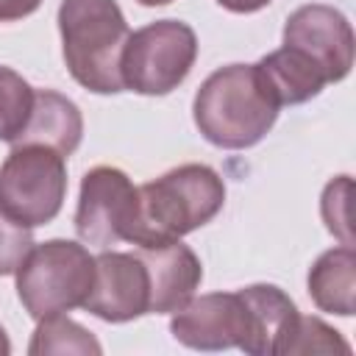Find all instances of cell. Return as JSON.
<instances>
[{"label": "cell", "instance_id": "obj_22", "mask_svg": "<svg viewBox=\"0 0 356 356\" xmlns=\"http://www.w3.org/2000/svg\"><path fill=\"white\" fill-rule=\"evenodd\" d=\"M267 3L270 0H217V6H222L231 14H253V11H261Z\"/></svg>", "mask_w": 356, "mask_h": 356}, {"label": "cell", "instance_id": "obj_19", "mask_svg": "<svg viewBox=\"0 0 356 356\" xmlns=\"http://www.w3.org/2000/svg\"><path fill=\"white\" fill-rule=\"evenodd\" d=\"M33 236L31 228L14 222L3 209H0V275H11L17 273V267L22 264V259L28 256V250L33 248Z\"/></svg>", "mask_w": 356, "mask_h": 356}, {"label": "cell", "instance_id": "obj_14", "mask_svg": "<svg viewBox=\"0 0 356 356\" xmlns=\"http://www.w3.org/2000/svg\"><path fill=\"white\" fill-rule=\"evenodd\" d=\"M309 295L320 312L350 317L356 309V253L350 245L325 250L309 270Z\"/></svg>", "mask_w": 356, "mask_h": 356}, {"label": "cell", "instance_id": "obj_18", "mask_svg": "<svg viewBox=\"0 0 356 356\" xmlns=\"http://www.w3.org/2000/svg\"><path fill=\"white\" fill-rule=\"evenodd\" d=\"M298 353H350V345L325 325L320 317H298V328L286 345L284 356H298Z\"/></svg>", "mask_w": 356, "mask_h": 356}, {"label": "cell", "instance_id": "obj_16", "mask_svg": "<svg viewBox=\"0 0 356 356\" xmlns=\"http://www.w3.org/2000/svg\"><path fill=\"white\" fill-rule=\"evenodd\" d=\"M100 342L75 320L64 314H53L39 320L33 339L28 345V353L42 356V353H100Z\"/></svg>", "mask_w": 356, "mask_h": 356}, {"label": "cell", "instance_id": "obj_9", "mask_svg": "<svg viewBox=\"0 0 356 356\" xmlns=\"http://www.w3.org/2000/svg\"><path fill=\"white\" fill-rule=\"evenodd\" d=\"M83 309L106 323H128L150 314V278L136 250H103L95 256V284Z\"/></svg>", "mask_w": 356, "mask_h": 356}, {"label": "cell", "instance_id": "obj_8", "mask_svg": "<svg viewBox=\"0 0 356 356\" xmlns=\"http://www.w3.org/2000/svg\"><path fill=\"white\" fill-rule=\"evenodd\" d=\"M170 331L192 350L239 348L250 356L256 350V314L245 289L192 298L184 309L172 312Z\"/></svg>", "mask_w": 356, "mask_h": 356}, {"label": "cell", "instance_id": "obj_5", "mask_svg": "<svg viewBox=\"0 0 356 356\" xmlns=\"http://www.w3.org/2000/svg\"><path fill=\"white\" fill-rule=\"evenodd\" d=\"M64 159L47 145H14L0 164V209L25 228L56 220L67 197Z\"/></svg>", "mask_w": 356, "mask_h": 356}, {"label": "cell", "instance_id": "obj_3", "mask_svg": "<svg viewBox=\"0 0 356 356\" xmlns=\"http://www.w3.org/2000/svg\"><path fill=\"white\" fill-rule=\"evenodd\" d=\"M61 50L75 83L95 95L122 92L120 58L131 28L117 0H61Z\"/></svg>", "mask_w": 356, "mask_h": 356}, {"label": "cell", "instance_id": "obj_13", "mask_svg": "<svg viewBox=\"0 0 356 356\" xmlns=\"http://www.w3.org/2000/svg\"><path fill=\"white\" fill-rule=\"evenodd\" d=\"M81 136H83L81 108L61 92L36 89L28 128L22 131L17 145H47L61 156H70L78 150Z\"/></svg>", "mask_w": 356, "mask_h": 356}, {"label": "cell", "instance_id": "obj_21", "mask_svg": "<svg viewBox=\"0 0 356 356\" xmlns=\"http://www.w3.org/2000/svg\"><path fill=\"white\" fill-rule=\"evenodd\" d=\"M42 0H0V22H14L22 17H31Z\"/></svg>", "mask_w": 356, "mask_h": 356}, {"label": "cell", "instance_id": "obj_4", "mask_svg": "<svg viewBox=\"0 0 356 356\" xmlns=\"http://www.w3.org/2000/svg\"><path fill=\"white\" fill-rule=\"evenodd\" d=\"M17 295L33 320L83 306L95 284V256L72 239L33 245L17 267Z\"/></svg>", "mask_w": 356, "mask_h": 356}, {"label": "cell", "instance_id": "obj_6", "mask_svg": "<svg viewBox=\"0 0 356 356\" xmlns=\"http://www.w3.org/2000/svg\"><path fill=\"white\" fill-rule=\"evenodd\" d=\"M197 58V36L181 19H156L134 31L120 58L122 86L136 95H170Z\"/></svg>", "mask_w": 356, "mask_h": 356}, {"label": "cell", "instance_id": "obj_15", "mask_svg": "<svg viewBox=\"0 0 356 356\" xmlns=\"http://www.w3.org/2000/svg\"><path fill=\"white\" fill-rule=\"evenodd\" d=\"M242 289L256 314V356H284L300 317L295 300L275 284H250Z\"/></svg>", "mask_w": 356, "mask_h": 356}, {"label": "cell", "instance_id": "obj_20", "mask_svg": "<svg viewBox=\"0 0 356 356\" xmlns=\"http://www.w3.org/2000/svg\"><path fill=\"white\" fill-rule=\"evenodd\" d=\"M348 192H350V178L339 175L337 181H331L323 192V220L325 228L331 234H337L342 239V245H350V231H348Z\"/></svg>", "mask_w": 356, "mask_h": 356}, {"label": "cell", "instance_id": "obj_7", "mask_svg": "<svg viewBox=\"0 0 356 356\" xmlns=\"http://www.w3.org/2000/svg\"><path fill=\"white\" fill-rule=\"evenodd\" d=\"M139 214V186L120 167H92L81 178L75 231L83 245L100 250L131 242Z\"/></svg>", "mask_w": 356, "mask_h": 356}, {"label": "cell", "instance_id": "obj_17", "mask_svg": "<svg viewBox=\"0 0 356 356\" xmlns=\"http://www.w3.org/2000/svg\"><path fill=\"white\" fill-rule=\"evenodd\" d=\"M36 89L11 67H0V142L17 145L28 128Z\"/></svg>", "mask_w": 356, "mask_h": 356}, {"label": "cell", "instance_id": "obj_1", "mask_svg": "<svg viewBox=\"0 0 356 356\" xmlns=\"http://www.w3.org/2000/svg\"><path fill=\"white\" fill-rule=\"evenodd\" d=\"M278 100L270 95L256 64L214 70L197 89L192 117L206 142L222 150L259 145L278 120Z\"/></svg>", "mask_w": 356, "mask_h": 356}, {"label": "cell", "instance_id": "obj_12", "mask_svg": "<svg viewBox=\"0 0 356 356\" xmlns=\"http://www.w3.org/2000/svg\"><path fill=\"white\" fill-rule=\"evenodd\" d=\"M256 70L261 72L270 95L278 100V106H300L323 92L328 83V75L298 47H278L256 61Z\"/></svg>", "mask_w": 356, "mask_h": 356}, {"label": "cell", "instance_id": "obj_11", "mask_svg": "<svg viewBox=\"0 0 356 356\" xmlns=\"http://www.w3.org/2000/svg\"><path fill=\"white\" fill-rule=\"evenodd\" d=\"M136 253L142 256L150 278V314H172L195 298L203 281V264L189 245L175 239L153 248H136Z\"/></svg>", "mask_w": 356, "mask_h": 356}, {"label": "cell", "instance_id": "obj_24", "mask_svg": "<svg viewBox=\"0 0 356 356\" xmlns=\"http://www.w3.org/2000/svg\"><path fill=\"white\" fill-rule=\"evenodd\" d=\"M136 3H142V6H167L172 0H136Z\"/></svg>", "mask_w": 356, "mask_h": 356}, {"label": "cell", "instance_id": "obj_10", "mask_svg": "<svg viewBox=\"0 0 356 356\" xmlns=\"http://www.w3.org/2000/svg\"><path fill=\"white\" fill-rule=\"evenodd\" d=\"M284 44L306 53L328 75V83L348 78L353 67V28L339 8L325 3L295 8L284 25Z\"/></svg>", "mask_w": 356, "mask_h": 356}, {"label": "cell", "instance_id": "obj_23", "mask_svg": "<svg viewBox=\"0 0 356 356\" xmlns=\"http://www.w3.org/2000/svg\"><path fill=\"white\" fill-rule=\"evenodd\" d=\"M8 353H11V342H8V337H6V331L0 325V356H8Z\"/></svg>", "mask_w": 356, "mask_h": 356}, {"label": "cell", "instance_id": "obj_2", "mask_svg": "<svg viewBox=\"0 0 356 356\" xmlns=\"http://www.w3.org/2000/svg\"><path fill=\"white\" fill-rule=\"evenodd\" d=\"M225 203V184L209 164H181L139 186V214L131 245L175 242L211 222Z\"/></svg>", "mask_w": 356, "mask_h": 356}]
</instances>
